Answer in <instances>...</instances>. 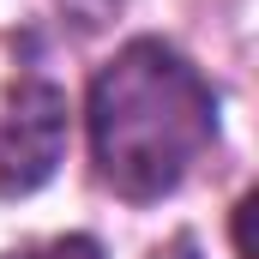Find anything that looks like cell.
Instances as JSON below:
<instances>
[{"label": "cell", "instance_id": "cell-1", "mask_svg": "<svg viewBox=\"0 0 259 259\" xmlns=\"http://www.w3.org/2000/svg\"><path fill=\"white\" fill-rule=\"evenodd\" d=\"M84 127L97 175L121 199H163L211 151L217 97L187 55L157 36H139L91 78Z\"/></svg>", "mask_w": 259, "mask_h": 259}, {"label": "cell", "instance_id": "cell-2", "mask_svg": "<svg viewBox=\"0 0 259 259\" xmlns=\"http://www.w3.org/2000/svg\"><path fill=\"white\" fill-rule=\"evenodd\" d=\"M66 91L49 78H18L0 103V199L36 193L66 157Z\"/></svg>", "mask_w": 259, "mask_h": 259}, {"label": "cell", "instance_id": "cell-3", "mask_svg": "<svg viewBox=\"0 0 259 259\" xmlns=\"http://www.w3.org/2000/svg\"><path fill=\"white\" fill-rule=\"evenodd\" d=\"M6 259H103V247L91 235H55V241H36V247H18Z\"/></svg>", "mask_w": 259, "mask_h": 259}, {"label": "cell", "instance_id": "cell-4", "mask_svg": "<svg viewBox=\"0 0 259 259\" xmlns=\"http://www.w3.org/2000/svg\"><path fill=\"white\" fill-rule=\"evenodd\" d=\"M235 253H241V259H253V193L235 205Z\"/></svg>", "mask_w": 259, "mask_h": 259}, {"label": "cell", "instance_id": "cell-5", "mask_svg": "<svg viewBox=\"0 0 259 259\" xmlns=\"http://www.w3.org/2000/svg\"><path fill=\"white\" fill-rule=\"evenodd\" d=\"M151 259H193V241H187V235H175L169 247H157V253H151Z\"/></svg>", "mask_w": 259, "mask_h": 259}]
</instances>
